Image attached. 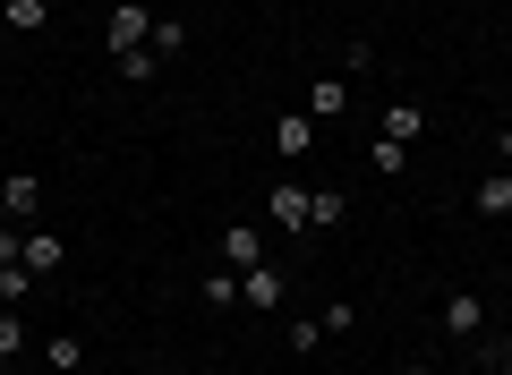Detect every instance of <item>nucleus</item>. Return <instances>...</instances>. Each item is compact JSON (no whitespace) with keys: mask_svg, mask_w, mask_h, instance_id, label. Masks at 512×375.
<instances>
[{"mask_svg":"<svg viewBox=\"0 0 512 375\" xmlns=\"http://www.w3.org/2000/svg\"><path fill=\"white\" fill-rule=\"evenodd\" d=\"M26 290H35V273H26V265H0V307H18Z\"/></svg>","mask_w":512,"mask_h":375,"instance_id":"nucleus-19","label":"nucleus"},{"mask_svg":"<svg viewBox=\"0 0 512 375\" xmlns=\"http://www.w3.org/2000/svg\"><path fill=\"white\" fill-rule=\"evenodd\" d=\"M111 60H120V77H128V86H146V77L163 69V52H146V43H137V52H111Z\"/></svg>","mask_w":512,"mask_h":375,"instance_id":"nucleus-14","label":"nucleus"},{"mask_svg":"<svg viewBox=\"0 0 512 375\" xmlns=\"http://www.w3.org/2000/svg\"><path fill=\"white\" fill-rule=\"evenodd\" d=\"M376 137H393V145H419V137H427V111H419V103H384V128H376Z\"/></svg>","mask_w":512,"mask_h":375,"instance_id":"nucleus-9","label":"nucleus"},{"mask_svg":"<svg viewBox=\"0 0 512 375\" xmlns=\"http://www.w3.org/2000/svg\"><path fill=\"white\" fill-rule=\"evenodd\" d=\"M282 299H291V282H282V265H248V273H239V307H248V316H274Z\"/></svg>","mask_w":512,"mask_h":375,"instance_id":"nucleus-2","label":"nucleus"},{"mask_svg":"<svg viewBox=\"0 0 512 375\" xmlns=\"http://www.w3.org/2000/svg\"><path fill=\"white\" fill-rule=\"evenodd\" d=\"M444 333L478 341V333H487V299H478V290H453V299H444Z\"/></svg>","mask_w":512,"mask_h":375,"instance_id":"nucleus-3","label":"nucleus"},{"mask_svg":"<svg viewBox=\"0 0 512 375\" xmlns=\"http://www.w3.org/2000/svg\"><path fill=\"white\" fill-rule=\"evenodd\" d=\"M342 103H350V77H342V69L308 86V120H342Z\"/></svg>","mask_w":512,"mask_h":375,"instance_id":"nucleus-10","label":"nucleus"},{"mask_svg":"<svg viewBox=\"0 0 512 375\" xmlns=\"http://www.w3.org/2000/svg\"><path fill=\"white\" fill-rule=\"evenodd\" d=\"M367 162H376L384 179H402V171H410V145H393V137H376V145H367Z\"/></svg>","mask_w":512,"mask_h":375,"instance_id":"nucleus-15","label":"nucleus"},{"mask_svg":"<svg viewBox=\"0 0 512 375\" xmlns=\"http://www.w3.org/2000/svg\"><path fill=\"white\" fill-rule=\"evenodd\" d=\"M18 350H26V316H18V307H0V367H9Z\"/></svg>","mask_w":512,"mask_h":375,"instance_id":"nucleus-18","label":"nucleus"},{"mask_svg":"<svg viewBox=\"0 0 512 375\" xmlns=\"http://www.w3.org/2000/svg\"><path fill=\"white\" fill-rule=\"evenodd\" d=\"M222 265H231V273L265 265V248H256V231H248V222H231V231H222Z\"/></svg>","mask_w":512,"mask_h":375,"instance_id":"nucleus-12","label":"nucleus"},{"mask_svg":"<svg viewBox=\"0 0 512 375\" xmlns=\"http://www.w3.org/2000/svg\"><path fill=\"white\" fill-rule=\"evenodd\" d=\"M18 265L35 273V282H52V273L69 265V248H60V231H43V222H35V231H26V256H18Z\"/></svg>","mask_w":512,"mask_h":375,"instance_id":"nucleus-4","label":"nucleus"},{"mask_svg":"<svg viewBox=\"0 0 512 375\" xmlns=\"http://www.w3.org/2000/svg\"><path fill=\"white\" fill-rule=\"evenodd\" d=\"M308 145H316V120H308V111H282V120H274V154H282V162H299Z\"/></svg>","mask_w":512,"mask_h":375,"instance_id":"nucleus-8","label":"nucleus"},{"mask_svg":"<svg viewBox=\"0 0 512 375\" xmlns=\"http://www.w3.org/2000/svg\"><path fill=\"white\" fill-rule=\"evenodd\" d=\"M470 205H478L487 222H512V171H504V162H495V171L470 188Z\"/></svg>","mask_w":512,"mask_h":375,"instance_id":"nucleus-6","label":"nucleus"},{"mask_svg":"<svg viewBox=\"0 0 512 375\" xmlns=\"http://www.w3.org/2000/svg\"><path fill=\"white\" fill-rule=\"evenodd\" d=\"M43 18H52V0H9V9H0L9 35H43Z\"/></svg>","mask_w":512,"mask_h":375,"instance_id":"nucleus-13","label":"nucleus"},{"mask_svg":"<svg viewBox=\"0 0 512 375\" xmlns=\"http://www.w3.org/2000/svg\"><path fill=\"white\" fill-rule=\"evenodd\" d=\"M18 256H26V231H18V222H0V265H18Z\"/></svg>","mask_w":512,"mask_h":375,"instance_id":"nucleus-21","label":"nucleus"},{"mask_svg":"<svg viewBox=\"0 0 512 375\" xmlns=\"http://www.w3.org/2000/svg\"><path fill=\"white\" fill-rule=\"evenodd\" d=\"M180 43H188V26H180V18H154V35H146V52H180Z\"/></svg>","mask_w":512,"mask_h":375,"instance_id":"nucleus-20","label":"nucleus"},{"mask_svg":"<svg viewBox=\"0 0 512 375\" xmlns=\"http://www.w3.org/2000/svg\"><path fill=\"white\" fill-rule=\"evenodd\" d=\"M146 35H154V9L146 0H120V9H111V52H137Z\"/></svg>","mask_w":512,"mask_h":375,"instance_id":"nucleus-5","label":"nucleus"},{"mask_svg":"<svg viewBox=\"0 0 512 375\" xmlns=\"http://www.w3.org/2000/svg\"><path fill=\"white\" fill-rule=\"evenodd\" d=\"M495 154H504V171H512V128H504V137H495Z\"/></svg>","mask_w":512,"mask_h":375,"instance_id":"nucleus-22","label":"nucleus"},{"mask_svg":"<svg viewBox=\"0 0 512 375\" xmlns=\"http://www.w3.org/2000/svg\"><path fill=\"white\" fill-rule=\"evenodd\" d=\"M35 214H43V179L35 171H0V222L35 231Z\"/></svg>","mask_w":512,"mask_h":375,"instance_id":"nucleus-1","label":"nucleus"},{"mask_svg":"<svg viewBox=\"0 0 512 375\" xmlns=\"http://www.w3.org/2000/svg\"><path fill=\"white\" fill-rule=\"evenodd\" d=\"M402 375H436V367H402Z\"/></svg>","mask_w":512,"mask_h":375,"instance_id":"nucleus-23","label":"nucleus"},{"mask_svg":"<svg viewBox=\"0 0 512 375\" xmlns=\"http://www.w3.org/2000/svg\"><path fill=\"white\" fill-rule=\"evenodd\" d=\"M0 171H9V162H0Z\"/></svg>","mask_w":512,"mask_h":375,"instance_id":"nucleus-24","label":"nucleus"},{"mask_svg":"<svg viewBox=\"0 0 512 375\" xmlns=\"http://www.w3.org/2000/svg\"><path fill=\"white\" fill-rule=\"evenodd\" d=\"M205 307H239V273H231V265L205 273Z\"/></svg>","mask_w":512,"mask_h":375,"instance_id":"nucleus-16","label":"nucleus"},{"mask_svg":"<svg viewBox=\"0 0 512 375\" xmlns=\"http://www.w3.org/2000/svg\"><path fill=\"white\" fill-rule=\"evenodd\" d=\"M350 222V197L342 188H308V231H342Z\"/></svg>","mask_w":512,"mask_h":375,"instance_id":"nucleus-11","label":"nucleus"},{"mask_svg":"<svg viewBox=\"0 0 512 375\" xmlns=\"http://www.w3.org/2000/svg\"><path fill=\"white\" fill-rule=\"evenodd\" d=\"M265 214H274L282 231H308V188H299V179H282V188H265Z\"/></svg>","mask_w":512,"mask_h":375,"instance_id":"nucleus-7","label":"nucleus"},{"mask_svg":"<svg viewBox=\"0 0 512 375\" xmlns=\"http://www.w3.org/2000/svg\"><path fill=\"white\" fill-rule=\"evenodd\" d=\"M77 367H86V341H77V333H52V375H77Z\"/></svg>","mask_w":512,"mask_h":375,"instance_id":"nucleus-17","label":"nucleus"}]
</instances>
